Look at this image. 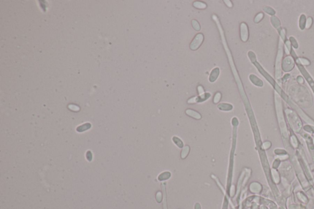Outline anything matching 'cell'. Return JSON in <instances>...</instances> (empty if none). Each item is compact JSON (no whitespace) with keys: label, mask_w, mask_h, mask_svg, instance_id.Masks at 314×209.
<instances>
[{"label":"cell","mask_w":314,"mask_h":209,"mask_svg":"<svg viewBox=\"0 0 314 209\" xmlns=\"http://www.w3.org/2000/svg\"><path fill=\"white\" fill-rule=\"evenodd\" d=\"M203 40H204V36H203V34H201V33L198 34L196 36L194 37V38L193 39L192 43L190 44V48L192 50H197L202 44Z\"/></svg>","instance_id":"obj_1"},{"label":"cell","mask_w":314,"mask_h":209,"mask_svg":"<svg viewBox=\"0 0 314 209\" xmlns=\"http://www.w3.org/2000/svg\"><path fill=\"white\" fill-rule=\"evenodd\" d=\"M248 30L245 23H242L241 25V37L242 41L245 42L248 39Z\"/></svg>","instance_id":"obj_2"},{"label":"cell","mask_w":314,"mask_h":209,"mask_svg":"<svg viewBox=\"0 0 314 209\" xmlns=\"http://www.w3.org/2000/svg\"><path fill=\"white\" fill-rule=\"evenodd\" d=\"M219 74H220V69L218 68H215L212 69L210 74V75H209V81L210 82H215L217 79Z\"/></svg>","instance_id":"obj_3"},{"label":"cell","mask_w":314,"mask_h":209,"mask_svg":"<svg viewBox=\"0 0 314 209\" xmlns=\"http://www.w3.org/2000/svg\"><path fill=\"white\" fill-rule=\"evenodd\" d=\"M193 6L197 9H206L207 7V4L201 1H195L193 4Z\"/></svg>","instance_id":"obj_4"},{"label":"cell","mask_w":314,"mask_h":209,"mask_svg":"<svg viewBox=\"0 0 314 209\" xmlns=\"http://www.w3.org/2000/svg\"><path fill=\"white\" fill-rule=\"evenodd\" d=\"M218 107L221 110H229L232 109V106L230 104H221L218 106Z\"/></svg>","instance_id":"obj_5"},{"label":"cell","mask_w":314,"mask_h":209,"mask_svg":"<svg viewBox=\"0 0 314 209\" xmlns=\"http://www.w3.org/2000/svg\"><path fill=\"white\" fill-rule=\"evenodd\" d=\"M192 26H193L194 30H196V31H199L200 30V25H199V23L196 20H192Z\"/></svg>","instance_id":"obj_6"},{"label":"cell","mask_w":314,"mask_h":209,"mask_svg":"<svg viewBox=\"0 0 314 209\" xmlns=\"http://www.w3.org/2000/svg\"><path fill=\"white\" fill-rule=\"evenodd\" d=\"M220 97H221V94H220V93H217L215 95V98H214V102H215V103H217V102L219 101L220 99Z\"/></svg>","instance_id":"obj_7"},{"label":"cell","mask_w":314,"mask_h":209,"mask_svg":"<svg viewBox=\"0 0 314 209\" xmlns=\"http://www.w3.org/2000/svg\"><path fill=\"white\" fill-rule=\"evenodd\" d=\"M198 92L200 94H201L203 92H204V90H203V87L201 86H198Z\"/></svg>","instance_id":"obj_8"},{"label":"cell","mask_w":314,"mask_h":209,"mask_svg":"<svg viewBox=\"0 0 314 209\" xmlns=\"http://www.w3.org/2000/svg\"><path fill=\"white\" fill-rule=\"evenodd\" d=\"M224 2L225 3H226V5L228 6V7H232V3H231L230 1H224Z\"/></svg>","instance_id":"obj_9"}]
</instances>
